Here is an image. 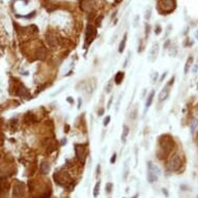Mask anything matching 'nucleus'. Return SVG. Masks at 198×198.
Listing matches in <instances>:
<instances>
[{
  "label": "nucleus",
  "mask_w": 198,
  "mask_h": 198,
  "mask_svg": "<svg viewBox=\"0 0 198 198\" xmlns=\"http://www.w3.org/2000/svg\"><path fill=\"white\" fill-rule=\"evenodd\" d=\"M159 145L162 151L167 155L168 153L172 151L173 146H174V140L170 135H162L159 138Z\"/></svg>",
  "instance_id": "f257e3e1"
},
{
  "label": "nucleus",
  "mask_w": 198,
  "mask_h": 198,
  "mask_svg": "<svg viewBox=\"0 0 198 198\" xmlns=\"http://www.w3.org/2000/svg\"><path fill=\"white\" fill-rule=\"evenodd\" d=\"M176 3L175 0H160L158 2V8L160 14L167 15L174 10Z\"/></svg>",
  "instance_id": "f03ea898"
},
{
  "label": "nucleus",
  "mask_w": 198,
  "mask_h": 198,
  "mask_svg": "<svg viewBox=\"0 0 198 198\" xmlns=\"http://www.w3.org/2000/svg\"><path fill=\"white\" fill-rule=\"evenodd\" d=\"M54 179L56 184L60 185V186H64L66 187V185L72 184V177L70 176L66 171H62V170H59V171H56V173L54 174Z\"/></svg>",
  "instance_id": "7ed1b4c3"
},
{
  "label": "nucleus",
  "mask_w": 198,
  "mask_h": 198,
  "mask_svg": "<svg viewBox=\"0 0 198 198\" xmlns=\"http://www.w3.org/2000/svg\"><path fill=\"white\" fill-rule=\"evenodd\" d=\"M96 36H97V28L93 25H91V24H88L87 27H86V30H85V44H84L85 49L88 46H90V44L96 38Z\"/></svg>",
  "instance_id": "20e7f679"
},
{
  "label": "nucleus",
  "mask_w": 198,
  "mask_h": 198,
  "mask_svg": "<svg viewBox=\"0 0 198 198\" xmlns=\"http://www.w3.org/2000/svg\"><path fill=\"white\" fill-rule=\"evenodd\" d=\"M182 159H181V157L178 156V155H174L173 157H171V159L169 160V162H168V169L170 170V171H177V170L181 169V167H182Z\"/></svg>",
  "instance_id": "39448f33"
},
{
  "label": "nucleus",
  "mask_w": 198,
  "mask_h": 198,
  "mask_svg": "<svg viewBox=\"0 0 198 198\" xmlns=\"http://www.w3.org/2000/svg\"><path fill=\"white\" fill-rule=\"evenodd\" d=\"M75 153L79 162L84 163L85 157H86V151H85L84 145H82V144H75Z\"/></svg>",
  "instance_id": "423d86ee"
},
{
  "label": "nucleus",
  "mask_w": 198,
  "mask_h": 198,
  "mask_svg": "<svg viewBox=\"0 0 198 198\" xmlns=\"http://www.w3.org/2000/svg\"><path fill=\"white\" fill-rule=\"evenodd\" d=\"M46 40H47V44L51 48L56 47L57 44H58V40H57L56 34H54L52 32H49L46 34Z\"/></svg>",
  "instance_id": "0eeeda50"
},
{
  "label": "nucleus",
  "mask_w": 198,
  "mask_h": 198,
  "mask_svg": "<svg viewBox=\"0 0 198 198\" xmlns=\"http://www.w3.org/2000/svg\"><path fill=\"white\" fill-rule=\"evenodd\" d=\"M16 96H18V97H24V98L28 97L29 91L22 83H19L18 86L16 87Z\"/></svg>",
  "instance_id": "6e6552de"
},
{
  "label": "nucleus",
  "mask_w": 198,
  "mask_h": 198,
  "mask_svg": "<svg viewBox=\"0 0 198 198\" xmlns=\"http://www.w3.org/2000/svg\"><path fill=\"white\" fill-rule=\"evenodd\" d=\"M158 53H159V44H153L148 53V56H149L148 58L151 62L156 61L157 57H158Z\"/></svg>",
  "instance_id": "1a4fd4ad"
},
{
  "label": "nucleus",
  "mask_w": 198,
  "mask_h": 198,
  "mask_svg": "<svg viewBox=\"0 0 198 198\" xmlns=\"http://www.w3.org/2000/svg\"><path fill=\"white\" fill-rule=\"evenodd\" d=\"M24 193V185L20 182H17L14 186V197H21Z\"/></svg>",
  "instance_id": "9d476101"
},
{
  "label": "nucleus",
  "mask_w": 198,
  "mask_h": 198,
  "mask_svg": "<svg viewBox=\"0 0 198 198\" xmlns=\"http://www.w3.org/2000/svg\"><path fill=\"white\" fill-rule=\"evenodd\" d=\"M80 5L84 12H91L93 7V0H80Z\"/></svg>",
  "instance_id": "9b49d317"
},
{
  "label": "nucleus",
  "mask_w": 198,
  "mask_h": 198,
  "mask_svg": "<svg viewBox=\"0 0 198 198\" xmlns=\"http://www.w3.org/2000/svg\"><path fill=\"white\" fill-rule=\"evenodd\" d=\"M47 55H48V51H47V49H46L45 47L40 46V47H38V49H36V57L38 59L44 60V59L47 57Z\"/></svg>",
  "instance_id": "f8f14e48"
},
{
  "label": "nucleus",
  "mask_w": 198,
  "mask_h": 198,
  "mask_svg": "<svg viewBox=\"0 0 198 198\" xmlns=\"http://www.w3.org/2000/svg\"><path fill=\"white\" fill-rule=\"evenodd\" d=\"M40 172H42V174L46 175L49 173L50 169H51V165H50V163L48 162L47 160H44L42 163H40Z\"/></svg>",
  "instance_id": "ddd939ff"
},
{
  "label": "nucleus",
  "mask_w": 198,
  "mask_h": 198,
  "mask_svg": "<svg viewBox=\"0 0 198 198\" xmlns=\"http://www.w3.org/2000/svg\"><path fill=\"white\" fill-rule=\"evenodd\" d=\"M147 171L149 172H153V173H155V174H157L159 176V174L161 173V170L160 168L158 167L157 165H155L151 161H148L147 162Z\"/></svg>",
  "instance_id": "4468645a"
},
{
  "label": "nucleus",
  "mask_w": 198,
  "mask_h": 198,
  "mask_svg": "<svg viewBox=\"0 0 198 198\" xmlns=\"http://www.w3.org/2000/svg\"><path fill=\"white\" fill-rule=\"evenodd\" d=\"M169 93H170V90H169V88H168V86L164 87L162 90H161L160 94H159V101L164 102L165 100H167L168 97H169Z\"/></svg>",
  "instance_id": "2eb2a0df"
},
{
  "label": "nucleus",
  "mask_w": 198,
  "mask_h": 198,
  "mask_svg": "<svg viewBox=\"0 0 198 198\" xmlns=\"http://www.w3.org/2000/svg\"><path fill=\"white\" fill-rule=\"evenodd\" d=\"M153 98H155V90H151V91L148 93V96H147V98H146V103H145V109H144V113H145L146 111H147V109L151 107V103H153Z\"/></svg>",
  "instance_id": "dca6fc26"
},
{
  "label": "nucleus",
  "mask_w": 198,
  "mask_h": 198,
  "mask_svg": "<svg viewBox=\"0 0 198 198\" xmlns=\"http://www.w3.org/2000/svg\"><path fill=\"white\" fill-rule=\"evenodd\" d=\"M34 121H36V115L32 114L31 112H27L25 114V116H24V123H27V125H30V123H34Z\"/></svg>",
  "instance_id": "f3484780"
},
{
  "label": "nucleus",
  "mask_w": 198,
  "mask_h": 198,
  "mask_svg": "<svg viewBox=\"0 0 198 198\" xmlns=\"http://www.w3.org/2000/svg\"><path fill=\"white\" fill-rule=\"evenodd\" d=\"M123 78H125V73L123 72H117V74H115V77H114L115 84L120 85L123 81Z\"/></svg>",
  "instance_id": "a211bd4d"
},
{
  "label": "nucleus",
  "mask_w": 198,
  "mask_h": 198,
  "mask_svg": "<svg viewBox=\"0 0 198 198\" xmlns=\"http://www.w3.org/2000/svg\"><path fill=\"white\" fill-rule=\"evenodd\" d=\"M129 133H130V128L128 127L127 125H125L123 127V134H121V142H123V143H125Z\"/></svg>",
  "instance_id": "6ab92c4d"
},
{
  "label": "nucleus",
  "mask_w": 198,
  "mask_h": 198,
  "mask_svg": "<svg viewBox=\"0 0 198 198\" xmlns=\"http://www.w3.org/2000/svg\"><path fill=\"white\" fill-rule=\"evenodd\" d=\"M127 38H128V34L125 33V36H123V38L121 40V42H120L119 47H118V52H119V53H123V50H125V43H127Z\"/></svg>",
  "instance_id": "aec40b11"
},
{
  "label": "nucleus",
  "mask_w": 198,
  "mask_h": 198,
  "mask_svg": "<svg viewBox=\"0 0 198 198\" xmlns=\"http://www.w3.org/2000/svg\"><path fill=\"white\" fill-rule=\"evenodd\" d=\"M193 57L192 56H190L188 58V60H187V62H186V66H185V74H188V72H189V68H191V66H192V63H193Z\"/></svg>",
  "instance_id": "412c9836"
},
{
  "label": "nucleus",
  "mask_w": 198,
  "mask_h": 198,
  "mask_svg": "<svg viewBox=\"0 0 198 198\" xmlns=\"http://www.w3.org/2000/svg\"><path fill=\"white\" fill-rule=\"evenodd\" d=\"M100 187H101V182H97V184H96V186H94V189H93V197H98L99 196V193H100Z\"/></svg>",
  "instance_id": "4be33fe9"
},
{
  "label": "nucleus",
  "mask_w": 198,
  "mask_h": 198,
  "mask_svg": "<svg viewBox=\"0 0 198 198\" xmlns=\"http://www.w3.org/2000/svg\"><path fill=\"white\" fill-rule=\"evenodd\" d=\"M168 54H169L170 57H175L177 54V49L176 47H170L169 48V51H168Z\"/></svg>",
  "instance_id": "5701e85b"
},
{
  "label": "nucleus",
  "mask_w": 198,
  "mask_h": 198,
  "mask_svg": "<svg viewBox=\"0 0 198 198\" xmlns=\"http://www.w3.org/2000/svg\"><path fill=\"white\" fill-rule=\"evenodd\" d=\"M137 115H138V109L137 108H134L132 111H131V113H130V118L131 119H136L137 118Z\"/></svg>",
  "instance_id": "b1692460"
},
{
  "label": "nucleus",
  "mask_w": 198,
  "mask_h": 198,
  "mask_svg": "<svg viewBox=\"0 0 198 198\" xmlns=\"http://www.w3.org/2000/svg\"><path fill=\"white\" fill-rule=\"evenodd\" d=\"M129 161H127L125 164V169H123V179H127L128 174H129V165H128Z\"/></svg>",
  "instance_id": "393cba45"
},
{
  "label": "nucleus",
  "mask_w": 198,
  "mask_h": 198,
  "mask_svg": "<svg viewBox=\"0 0 198 198\" xmlns=\"http://www.w3.org/2000/svg\"><path fill=\"white\" fill-rule=\"evenodd\" d=\"M113 190V184L112 183H107L106 184V193L107 194H110Z\"/></svg>",
  "instance_id": "a878e982"
},
{
  "label": "nucleus",
  "mask_w": 198,
  "mask_h": 198,
  "mask_svg": "<svg viewBox=\"0 0 198 198\" xmlns=\"http://www.w3.org/2000/svg\"><path fill=\"white\" fill-rule=\"evenodd\" d=\"M110 120H111V117L109 115L107 116V117H105L104 120H103V125H104V127H107V125H109V123H110Z\"/></svg>",
  "instance_id": "bb28decb"
},
{
  "label": "nucleus",
  "mask_w": 198,
  "mask_h": 198,
  "mask_svg": "<svg viewBox=\"0 0 198 198\" xmlns=\"http://www.w3.org/2000/svg\"><path fill=\"white\" fill-rule=\"evenodd\" d=\"M149 31H151V26H149L148 24H146V25H145V38H148Z\"/></svg>",
  "instance_id": "cd10ccee"
},
{
  "label": "nucleus",
  "mask_w": 198,
  "mask_h": 198,
  "mask_svg": "<svg viewBox=\"0 0 198 198\" xmlns=\"http://www.w3.org/2000/svg\"><path fill=\"white\" fill-rule=\"evenodd\" d=\"M112 85H113V82L112 81H109L108 84L106 86V92H110L111 89H112Z\"/></svg>",
  "instance_id": "c85d7f7f"
},
{
  "label": "nucleus",
  "mask_w": 198,
  "mask_h": 198,
  "mask_svg": "<svg viewBox=\"0 0 198 198\" xmlns=\"http://www.w3.org/2000/svg\"><path fill=\"white\" fill-rule=\"evenodd\" d=\"M121 97H123V94H120L119 98L117 99V102H116V105H115V111H118V109H119V104H120V101H121Z\"/></svg>",
  "instance_id": "c756f323"
},
{
  "label": "nucleus",
  "mask_w": 198,
  "mask_h": 198,
  "mask_svg": "<svg viewBox=\"0 0 198 198\" xmlns=\"http://www.w3.org/2000/svg\"><path fill=\"white\" fill-rule=\"evenodd\" d=\"M151 8H148V10H146V12H145V19L146 20L151 19Z\"/></svg>",
  "instance_id": "7c9ffc66"
},
{
  "label": "nucleus",
  "mask_w": 198,
  "mask_h": 198,
  "mask_svg": "<svg viewBox=\"0 0 198 198\" xmlns=\"http://www.w3.org/2000/svg\"><path fill=\"white\" fill-rule=\"evenodd\" d=\"M158 78H159V74L158 73H153V77H151V82L156 83L157 80H158Z\"/></svg>",
  "instance_id": "2f4dec72"
},
{
  "label": "nucleus",
  "mask_w": 198,
  "mask_h": 198,
  "mask_svg": "<svg viewBox=\"0 0 198 198\" xmlns=\"http://www.w3.org/2000/svg\"><path fill=\"white\" fill-rule=\"evenodd\" d=\"M161 31H162V27L158 24V25L156 26V29H155V32H156V34H160Z\"/></svg>",
  "instance_id": "473e14b6"
},
{
  "label": "nucleus",
  "mask_w": 198,
  "mask_h": 198,
  "mask_svg": "<svg viewBox=\"0 0 198 198\" xmlns=\"http://www.w3.org/2000/svg\"><path fill=\"white\" fill-rule=\"evenodd\" d=\"M116 157H117V156H116V153H113V155H112V157H111V159H110L111 164H114V163L116 162V159H117Z\"/></svg>",
  "instance_id": "72a5a7b5"
},
{
  "label": "nucleus",
  "mask_w": 198,
  "mask_h": 198,
  "mask_svg": "<svg viewBox=\"0 0 198 198\" xmlns=\"http://www.w3.org/2000/svg\"><path fill=\"white\" fill-rule=\"evenodd\" d=\"M104 113H105V109L104 108H100L99 110H98V115H99V116H102Z\"/></svg>",
  "instance_id": "f704fd0d"
},
{
  "label": "nucleus",
  "mask_w": 198,
  "mask_h": 198,
  "mask_svg": "<svg viewBox=\"0 0 198 198\" xmlns=\"http://www.w3.org/2000/svg\"><path fill=\"white\" fill-rule=\"evenodd\" d=\"M112 102H113V96L109 99V102H108V104H107V109H109L111 107V104H112Z\"/></svg>",
  "instance_id": "c9c22d12"
},
{
  "label": "nucleus",
  "mask_w": 198,
  "mask_h": 198,
  "mask_svg": "<svg viewBox=\"0 0 198 198\" xmlns=\"http://www.w3.org/2000/svg\"><path fill=\"white\" fill-rule=\"evenodd\" d=\"M40 198H50V193H44V194H42V195L40 196Z\"/></svg>",
  "instance_id": "e433bc0d"
},
{
  "label": "nucleus",
  "mask_w": 198,
  "mask_h": 198,
  "mask_svg": "<svg viewBox=\"0 0 198 198\" xmlns=\"http://www.w3.org/2000/svg\"><path fill=\"white\" fill-rule=\"evenodd\" d=\"M100 173H101V165L97 166V176H99Z\"/></svg>",
  "instance_id": "4c0bfd02"
},
{
  "label": "nucleus",
  "mask_w": 198,
  "mask_h": 198,
  "mask_svg": "<svg viewBox=\"0 0 198 198\" xmlns=\"http://www.w3.org/2000/svg\"><path fill=\"white\" fill-rule=\"evenodd\" d=\"M66 101H68V103H70V104H71V105H73V104H74V100H73V98L68 97V99H66Z\"/></svg>",
  "instance_id": "58836bf2"
},
{
  "label": "nucleus",
  "mask_w": 198,
  "mask_h": 198,
  "mask_svg": "<svg viewBox=\"0 0 198 198\" xmlns=\"http://www.w3.org/2000/svg\"><path fill=\"white\" fill-rule=\"evenodd\" d=\"M173 82H174V77H172V78L170 79V81L168 82L167 86H170V85H172V84H173Z\"/></svg>",
  "instance_id": "ea45409f"
},
{
  "label": "nucleus",
  "mask_w": 198,
  "mask_h": 198,
  "mask_svg": "<svg viewBox=\"0 0 198 198\" xmlns=\"http://www.w3.org/2000/svg\"><path fill=\"white\" fill-rule=\"evenodd\" d=\"M169 44H170V40H168L167 42H166V44H164V49H167L168 46H169Z\"/></svg>",
  "instance_id": "a19ab883"
},
{
  "label": "nucleus",
  "mask_w": 198,
  "mask_h": 198,
  "mask_svg": "<svg viewBox=\"0 0 198 198\" xmlns=\"http://www.w3.org/2000/svg\"><path fill=\"white\" fill-rule=\"evenodd\" d=\"M166 75H167V72H165V73L163 74L162 77H161V79H160V81H163V80H164V79H165V77H166Z\"/></svg>",
  "instance_id": "79ce46f5"
},
{
  "label": "nucleus",
  "mask_w": 198,
  "mask_h": 198,
  "mask_svg": "<svg viewBox=\"0 0 198 198\" xmlns=\"http://www.w3.org/2000/svg\"><path fill=\"white\" fill-rule=\"evenodd\" d=\"M81 104H82V99L79 98L78 99V108H81Z\"/></svg>",
  "instance_id": "37998d69"
},
{
  "label": "nucleus",
  "mask_w": 198,
  "mask_h": 198,
  "mask_svg": "<svg viewBox=\"0 0 198 198\" xmlns=\"http://www.w3.org/2000/svg\"><path fill=\"white\" fill-rule=\"evenodd\" d=\"M163 194H164V195H166V196L169 195V194H168V191L166 190V189H163Z\"/></svg>",
  "instance_id": "c03bdc74"
},
{
  "label": "nucleus",
  "mask_w": 198,
  "mask_h": 198,
  "mask_svg": "<svg viewBox=\"0 0 198 198\" xmlns=\"http://www.w3.org/2000/svg\"><path fill=\"white\" fill-rule=\"evenodd\" d=\"M195 125H196V123H192V133H194V130H195Z\"/></svg>",
  "instance_id": "a18cd8bd"
},
{
  "label": "nucleus",
  "mask_w": 198,
  "mask_h": 198,
  "mask_svg": "<svg viewBox=\"0 0 198 198\" xmlns=\"http://www.w3.org/2000/svg\"><path fill=\"white\" fill-rule=\"evenodd\" d=\"M64 143H66V139H62L61 145H64Z\"/></svg>",
  "instance_id": "49530a36"
},
{
  "label": "nucleus",
  "mask_w": 198,
  "mask_h": 198,
  "mask_svg": "<svg viewBox=\"0 0 198 198\" xmlns=\"http://www.w3.org/2000/svg\"><path fill=\"white\" fill-rule=\"evenodd\" d=\"M133 198H137V195H136V196H134V197H133Z\"/></svg>",
  "instance_id": "de8ad7c7"
},
{
  "label": "nucleus",
  "mask_w": 198,
  "mask_h": 198,
  "mask_svg": "<svg viewBox=\"0 0 198 198\" xmlns=\"http://www.w3.org/2000/svg\"><path fill=\"white\" fill-rule=\"evenodd\" d=\"M197 139H198V132H197Z\"/></svg>",
  "instance_id": "09e8293b"
},
{
  "label": "nucleus",
  "mask_w": 198,
  "mask_h": 198,
  "mask_svg": "<svg viewBox=\"0 0 198 198\" xmlns=\"http://www.w3.org/2000/svg\"><path fill=\"white\" fill-rule=\"evenodd\" d=\"M197 108H198V104H197Z\"/></svg>",
  "instance_id": "8fccbe9b"
},
{
  "label": "nucleus",
  "mask_w": 198,
  "mask_h": 198,
  "mask_svg": "<svg viewBox=\"0 0 198 198\" xmlns=\"http://www.w3.org/2000/svg\"><path fill=\"white\" fill-rule=\"evenodd\" d=\"M197 198H198V195H197Z\"/></svg>",
  "instance_id": "3c124183"
},
{
  "label": "nucleus",
  "mask_w": 198,
  "mask_h": 198,
  "mask_svg": "<svg viewBox=\"0 0 198 198\" xmlns=\"http://www.w3.org/2000/svg\"><path fill=\"white\" fill-rule=\"evenodd\" d=\"M197 66H198V63H197Z\"/></svg>",
  "instance_id": "603ef678"
}]
</instances>
